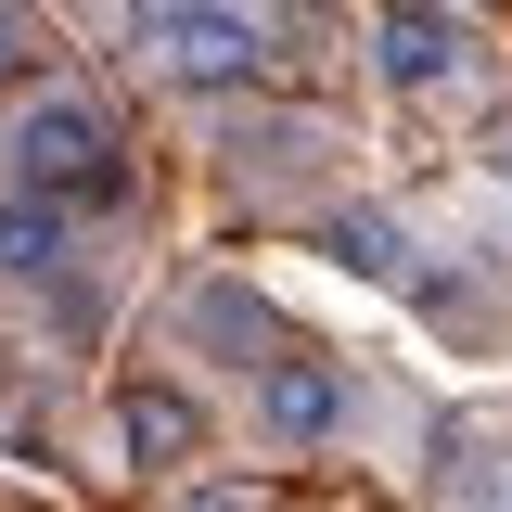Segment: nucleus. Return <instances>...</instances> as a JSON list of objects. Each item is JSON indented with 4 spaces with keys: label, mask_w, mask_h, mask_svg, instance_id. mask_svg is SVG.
Masks as SVG:
<instances>
[{
    "label": "nucleus",
    "mask_w": 512,
    "mask_h": 512,
    "mask_svg": "<svg viewBox=\"0 0 512 512\" xmlns=\"http://www.w3.org/2000/svg\"><path fill=\"white\" fill-rule=\"evenodd\" d=\"M128 26H141V64L180 90H256L269 77V26L244 0H128Z\"/></svg>",
    "instance_id": "1"
},
{
    "label": "nucleus",
    "mask_w": 512,
    "mask_h": 512,
    "mask_svg": "<svg viewBox=\"0 0 512 512\" xmlns=\"http://www.w3.org/2000/svg\"><path fill=\"white\" fill-rule=\"evenodd\" d=\"M0 167H13V192H90V205H116V128L90 116V103H77V90H39V103H26V116L0 128Z\"/></svg>",
    "instance_id": "2"
},
{
    "label": "nucleus",
    "mask_w": 512,
    "mask_h": 512,
    "mask_svg": "<svg viewBox=\"0 0 512 512\" xmlns=\"http://www.w3.org/2000/svg\"><path fill=\"white\" fill-rule=\"evenodd\" d=\"M372 64H384V90L436 103V90H461V77H474V26H461L448 0H397V13L372 26Z\"/></svg>",
    "instance_id": "3"
},
{
    "label": "nucleus",
    "mask_w": 512,
    "mask_h": 512,
    "mask_svg": "<svg viewBox=\"0 0 512 512\" xmlns=\"http://www.w3.org/2000/svg\"><path fill=\"white\" fill-rule=\"evenodd\" d=\"M346 410H359V397H346V372H333V359H269V372H256V436H269V448L346 436Z\"/></svg>",
    "instance_id": "4"
},
{
    "label": "nucleus",
    "mask_w": 512,
    "mask_h": 512,
    "mask_svg": "<svg viewBox=\"0 0 512 512\" xmlns=\"http://www.w3.org/2000/svg\"><path fill=\"white\" fill-rule=\"evenodd\" d=\"M64 256H77V231L52 192H0V282H64Z\"/></svg>",
    "instance_id": "5"
},
{
    "label": "nucleus",
    "mask_w": 512,
    "mask_h": 512,
    "mask_svg": "<svg viewBox=\"0 0 512 512\" xmlns=\"http://www.w3.org/2000/svg\"><path fill=\"white\" fill-rule=\"evenodd\" d=\"M128 448H141L154 474H180L192 448H205V410H192L180 384H141V397H128Z\"/></svg>",
    "instance_id": "6"
},
{
    "label": "nucleus",
    "mask_w": 512,
    "mask_h": 512,
    "mask_svg": "<svg viewBox=\"0 0 512 512\" xmlns=\"http://www.w3.org/2000/svg\"><path fill=\"white\" fill-rule=\"evenodd\" d=\"M320 244H333V269H359V282H410V231H397L384 205H346Z\"/></svg>",
    "instance_id": "7"
},
{
    "label": "nucleus",
    "mask_w": 512,
    "mask_h": 512,
    "mask_svg": "<svg viewBox=\"0 0 512 512\" xmlns=\"http://www.w3.org/2000/svg\"><path fill=\"white\" fill-rule=\"evenodd\" d=\"M26 52H39V26H26V0H0V77H26Z\"/></svg>",
    "instance_id": "8"
},
{
    "label": "nucleus",
    "mask_w": 512,
    "mask_h": 512,
    "mask_svg": "<svg viewBox=\"0 0 512 512\" xmlns=\"http://www.w3.org/2000/svg\"><path fill=\"white\" fill-rule=\"evenodd\" d=\"M192 512H269V487H244V474H231V487H192Z\"/></svg>",
    "instance_id": "9"
},
{
    "label": "nucleus",
    "mask_w": 512,
    "mask_h": 512,
    "mask_svg": "<svg viewBox=\"0 0 512 512\" xmlns=\"http://www.w3.org/2000/svg\"><path fill=\"white\" fill-rule=\"evenodd\" d=\"M448 13H461V0H448Z\"/></svg>",
    "instance_id": "10"
}]
</instances>
